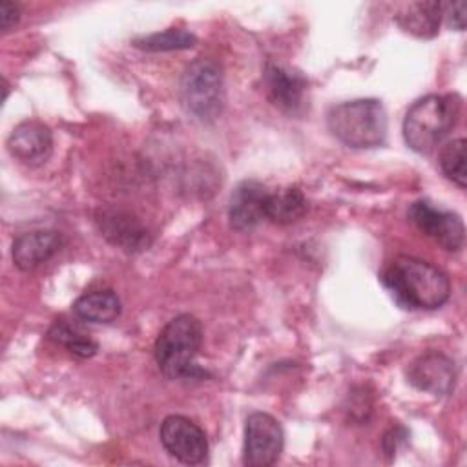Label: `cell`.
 Wrapping results in <instances>:
<instances>
[{
    "label": "cell",
    "mask_w": 467,
    "mask_h": 467,
    "mask_svg": "<svg viewBox=\"0 0 467 467\" xmlns=\"http://www.w3.org/2000/svg\"><path fill=\"white\" fill-rule=\"evenodd\" d=\"M381 283L394 301L409 310H436L451 296L447 274L429 261L398 255L381 272Z\"/></svg>",
    "instance_id": "6da1fadb"
},
{
    "label": "cell",
    "mask_w": 467,
    "mask_h": 467,
    "mask_svg": "<svg viewBox=\"0 0 467 467\" xmlns=\"http://www.w3.org/2000/svg\"><path fill=\"white\" fill-rule=\"evenodd\" d=\"M462 109L458 95L431 93L418 99L405 113L403 139L421 155L431 153L456 126Z\"/></svg>",
    "instance_id": "7a4b0ae2"
},
{
    "label": "cell",
    "mask_w": 467,
    "mask_h": 467,
    "mask_svg": "<svg viewBox=\"0 0 467 467\" xmlns=\"http://www.w3.org/2000/svg\"><path fill=\"white\" fill-rule=\"evenodd\" d=\"M327 128L332 137L348 148H378L387 139V111L378 99L339 102L328 109Z\"/></svg>",
    "instance_id": "3957f363"
},
{
    "label": "cell",
    "mask_w": 467,
    "mask_h": 467,
    "mask_svg": "<svg viewBox=\"0 0 467 467\" xmlns=\"http://www.w3.org/2000/svg\"><path fill=\"white\" fill-rule=\"evenodd\" d=\"M202 343L201 321L190 314H181L168 321L155 341V361L168 379H188L202 376L195 365V356Z\"/></svg>",
    "instance_id": "277c9868"
},
{
    "label": "cell",
    "mask_w": 467,
    "mask_h": 467,
    "mask_svg": "<svg viewBox=\"0 0 467 467\" xmlns=\"http://www.w3.org/2000/svg\"><path fill=\"white\" fill-rule=\"evenodd\" d=\"M181 102L201 122H213L224 108V78L217 62L199 58L181 78Z\"/></svg>",
    "instance_id": "5b68a950"
},
{
    "label": "cell",
    "mask_w": 467,
    "mask_h": 467,
    "mask_svg": "<svg viewBox=\"0 0 467 467\" xmlns=\"http://www.w3.org/2000/svg\"><path fill=\"white\" fill-rule=\"evenodd\" d=\"M285 434L281 423L266 412H252L244 421L243 463L248 467H268L283 452Z\"/></svg>",
    "instance_id": "8992f818"
},
{
    "label": "cell",
    "mask_w": 467,
    "mask_h": 467,
    "mask_svg": "<svg viewBox=\"0 0 467 467\" xmlns=\"http://www.w3.org/2000/svg\"><path fill=\"white\" fill-rule=\"evenodd\" d=\"M159 438L166 452L181 463L197 465L208 458V440L204 431L184 416L171 414L164 418Z\"/></svg>",
    "instance_id": "52a82bcc"
},
{
    "label": "cell",
    "mask_w": 467,
    "mask_h": 467,
    "mask_svg": "<svg viewBox=\"0 0 467 467\" xmlns=\"http://www.w3.org/2000/svg\"><path fill=\"white\" fill-rule=\"evenodd\" d=\"M409 219L414 226L436 241L447 252H458L465 243V226L458 213L434 208L427 201H416L409 208Z\"/></svg>",
    "instance_id": "ba28073f"
},
{
    "label": "cell",
    "mask_w": 467,
    "mask_h": 467,
    "mask_svg": "<svg viewBox=\"0 0 467 467\" xmlns=\"http://www.w3.org/2000/svg\"><path fill=\"white\" fill-rule=\"evenodd\" d=\"M407 378L410 385L423 392L432 396H447L456 385V367L449 356L431 350L409 365Z\"/></svg>",
    "instance_id": "9c48e42d"
},
{
    "label": "cell",
    "mask_w": 467,
    "mask_h": 467,
    "mask_svg": "<svg viewBox=\"0 0 467 467\" xmlns=\"http://www.w3.org/2000/svg\"><path fill=\"white\" fill-rule=\"evenodd\" d=\"M95 223L100 235L124 252H140L151 244L150 232L139 219L122 210H99Z\"/></svg>",
    "instance_id": "30bf717a"
},
{
    "label": "cell",
    "mask_w": 467,
    "mask_h": 467,
    "mask_svg": "<svg viewBox=\"0 0 467 467\" xmlns=\"http://www.w3.org/2000/svg\"><path fill=\"white\" fill-rule=\"evenodd\" d=\"M266 97L285 113H299L305 106L306 78L281 64L268 62L263 75Z\"/></svg>",
    "instance_id": "8fae6325"
},
{
    "label": "cell",
    "mask_w": 467,
    "mask_h": 467,
    "mask_svg": "<svg viewBox=\"0 0 467 467\" xmlns=\"http://www.w3.org/2000/svg\"><path fill=\"white\" fill-rule=\"evenodd\" d=\"M270 190L259 182L246 179L235 186L228 202V223L237 232L252 230L265 219V208Z\"/></svg>",
    "instance_id": "7c38bea8"
},
{
    "label": "cell",
    "mask_w": 467,
    "mask_h": 467,
    "mask_svg": "<svg viewBox=\"0 0 467 467\" xmlns=\"http://www.w3.org/2000/svg\"><path fill=\"white\" fill-rule=\"evenodd\" d=\"M7 151L24 164H42L53 150L51 130L40 120H24L7 137Z\"/></svg>",
    "instance_id": "4fadbf2b"
},
{
    "label": "cell",
    "mask_w": 467,
    "mask_h": 467,
    "mask_svg": "<svg viewBox=\"0 0 467 467\" xmlns=\"http://www.w3.org/2000/svg\"><path fill=\"white\" fill-rule=\"evenodd\" d=\"M64 244L62 234L55 230H33L15 237L11 257L18 270L29 272L49 261Z\"/></svg>",
    "instance_id": "5bb4252c"
},
{
    "label": "cell",
    "mask_w": 467,
    "mask_h": 467,
    "mask_svg": "<svg viewBox=\"0 0 467 467\" xmlns=\"http://www.w3.org/2000/svg\"><path fill=\"white\" fill-rule=\"evenodd\" d=\"M394 18L403 31L418 38H432L438 35L440 24L443 20L441 2L427 0L401 4Z\"/></svg>",
    "instance_id": "9a60e30c"
},
{
    "label": "cell",
    "mask_w": 467,
    "mask_h": 467,
    "mask_svg": "<svg viewBox=\"0 0 467 467\" xmlns=\"http://www.w3.org/2000/svg\"><path fill=\"white\" fill-rule=\"evenodd\" d=\"M73 314L88 323H111L120 314V299L113 290H91L73 303Z\"/></svg>",
    "instance_id": "2e32d148"
},
{
    "label": "cell",
    "mask_w": 467,
    "mask_h": 467,
    "mask_svg": "<svg viewBox=\"0 0 467 467\" xmlns=\"http://www.w3.org/2000/svg\"><path fill=\"white\" fill-rule=\"evenodd\" d=\"M306 212V199L296 186L270 192L266 199L265 217L275 224H290Z\"/></svg>",
    "instance_id": "e0dca14e"
},
{
    "label": "cell",
    "mask_w": 467,
    "mask_h": 467,
    "mask_svg": "<svg viewBox=\"0 0 467 467\" xmlns=\"http://www.w3.org/2000/svg\"><path fill=\"white\" fill-rule=\"evenodd\" d=\"M47 337L58 345H64L67 352H71L77 358H91L97 354L99 345L86 334L82 332L77 325L66 321V319H57L49 332Z\"/></svg>",
    "instance_id": "ac0fdd59"
},
{
    "label": "cell",
    "mask_w": 467,
    "mask_h": 467,
    "mask_svg": "<svg viewBox=\"0 0 467 467\" xmlns=\"http://www.w3.org/2000/svg\"><path fill=\"white\" fill-rule=\"evenodd\" d=\"M195 42L197 38L190 31L171 27L166 31H157V33L135 38L133 46L142 51H179V49L193 47Z\"/></svg>",
    "instance_id": "d6986e66"
},
{
    "label": "cell",
    "mask_w": 467,
    "mask_h": 467,
    "mask_svg": "<svg viewBox=\"0 0 467 467\" xmlns=\"http://www.w3.org/2000/svg\"><path fill=\"white\" fill-rule=\"evenodd\" d=\"M440 168L443 175L452 181L458 188L467 186V171H465V139L449 140L438 155Z\"/></svg>",
    "instance_id": "ffe728a7"
},
{
    "label": "cell",
    "mask_w": 467,
    "mask_h": 467,
    "mask_svg": "<svg viewBox=\"0 0 467 467\" xmlns=\"http://www.w3.org/2000/svg\"><path fill=\"white\" fill-rule=\"evenodd\" d=\"M465 2H441V15L447 26L452 29L463 31L465 29Z\"/></svg>",
    "instance_id": "44dd1931"
},
{
    "label": "cell",
    "mask_w": 467,
    "mask_h": 467,
    "mask_svg": "<svg viewBox=\"0 0 467 467\" xmlns=\"http://www.w3.org/2000/svg\"><path fill=\"white\" fill-rule=\"evenodd\" d=\"M20 20V9L16 4L13 2H0V27L2 31H7L11 29L16 22Z\"/></svg>",
    "instance_id": "7402d4cb"
}]
</instances>
